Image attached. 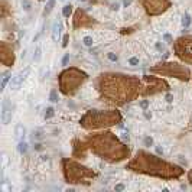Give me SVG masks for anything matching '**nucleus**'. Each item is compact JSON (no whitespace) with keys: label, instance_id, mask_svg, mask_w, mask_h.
<instances>
[{"label":"nucleus","instance_id":"nucleus-1","mask_svg":"<svg viewBox=\"0 0 192 192\" xmlns=\"http://www.w3.org/2000/svg\"><path fill=\"white\" fill-rule=\"evenodd\" d=\"M142 78L120 72H103L95 81L100 98L111 106H124L140 97Z\"/></svg>","mask_w":192,"mask_h":192},{"label":"nucleus","instance_id":"nucleus-2","mask_svg":"<svg viewBox=\"0 0 192 192\" xmlns=\"http://www.w3.org/2000/svg\"><path fill=\"white\" fill-rule=\"evenodd\" d=\"M126 169L133 171L136 173L147 175V176H155L159 179H178L181 178L185 171L181 166L171 163L168 160H163L162 158H158L156 155L146 152V150H139L129 160Z\"/></svg>","mask_w":192,"mask_h":192},{"label":"nucleus","instance_id":"nucleus-3","mask_svg":"<svg viewBox=\"0 0 192 192\" xmlns=\"http://www.w3.org/2000/svg\"><path fill=\"white\" fill-rule=\"evenodd\" d=\"M87 146L90 152H93L100 159L110 162V163H119L121 160L130 158V147L123 143L121 140L111 132H101L95 134H90L85 139Z\"/></svg>","mask_w":192,"mask_h":192},{"label":"nucleus","instance_id":"nucleus-4","mask_svg":"<svg viewBox=\"0 0 192 192\" xmlns=\"http://www.w3.org/2000/svg\"><path fill=\"white\" fill-rule=\"evenodd\" d=\"M123 116L117 110H88L81 117L80 124L85 130H101L116 124L121 126Z\"/></svg>","mask_w":192,"mask_h":192},{"label":"nucleus","instance_id":"nucleus-5","mask_svg":"<svg viewBox=\"0 0 192 192\" xmlns=\"http://www.w3.org/2000/svg\"><path fill=\"white\" fill-rule=\"evenodd\" d=\"M62 173L65 182L71 185H81V184L87 185L94 178H97V172L81 165L80 162L74 159H62Z\"/></svg>","mask_w":192,"mask_h":192},{"label":"nucleus","instance_id":"nucleus-6","mask_svg":"<svg viewBox=\"0 0 192 192\" xmlns=\"http://www.w3.org/2000/svg\"><path fill=\"white\" fill-rule=\"evenodd\" d=\"M87 80H88V74L84 72L80 68H75V66L65 68L58 77L59 91L66 97H72L78 93L81 85Z\"/></svg>","mask_w":192,"mask_h":192},{"label":"nucleus","instance_id":"nucleus-7","mask_svg":"<svg viewBox=\"0 0 192 192\" xmlns=\"http://www.w3.org/2000/svg\"><path fill=\"white\" fill-rule=\"evenodd\" d=\"M152 74H158L160 77H171L179 81L191 80V69L179 62H159L150 68Z\"/></svg>","mask_w":192,"mask_h":192},{"label":"nucleus","instance_id":"nucleus-8","mask_svg":"<svg viewBox=\"0 0 192 192\" xmlns=\"http://www.w3.org/2000/svg\"><path fill=\"white\" fill-rule=\"evenodd\" d=\"M169 90V84L160 77L155 75H143L140 84V97H150L160 93H166Z\"/></svg>","mask_w":192,"mask_h":192},{"label":"nucleus","instance_id":"nucleus-9","mask_svg":"<svg viewBox=\"0 0 192 192\" xmlns=\"http://www.w3.org/2000/svg\"><path fill=\"white\" fill-rule=\"evenodd\" d=\"M173 52L182 62L192 65V35H185L175 40Z\"/></svg>","mask_w":192,"mask_h":192},{"label":"nucleus","instance_id":"nucleus-10","mask_svg":"<svg viewBox=\"0 0 192 192\" xmlns=\"http://www.w3.org/2000/svg\"><path fill=\"white\" fill-rule=\"evenodd\" d=\"M145 12L149 16H159L171 7V0H140Z\"/></svg>","mask_w":192,"mask_h":192},{"label":"nucleus","instance_id":"nucleus-11","mask_svg":"<svg viewBox=\"0 0 192 192\" xmlns=\"http://www.w3.org/2000/svg\"><path fill=\"white\" fill-rule=\"evenodd\" d=\"M97 22L82 9H77L72 16V27L74 29H85V27L94 26Z\"/></svg>","mask_w":192,"mask_h":192},{"label":"nucleus","instance_id":"nucleus-12","mask_svg":"<svg viewBox=\"0 0 192 192\" xmlns=\"http://www.w3.org/2000/svg\"><path fill=\"white\" fill-rule=\"evenodd\" d=\"M14 59L16 58H14V51L12 45L6 40H3L0 43V61H2V64L5 66H13Z\"/></svg>","mask_w":192,"mask_h":192},{"label":"nucleus","instance_id":"nucleus-13","mask_svg":"<svg viewBox=\"0 0 192 192\" xmlns=\"http://www.w3.org/2000/svg\"><path fill=\"white\" fill-rule=\"evenodd\" d=\"M88 150L90 149L87 146L85 140L75 139L72 142V158H75V159H85Z\"/></svg>","mask_w":192,"mask_h":192},{"label":"nucleus","instance_id":"nucleus-14","mask_svg":"<svg viewBox=\"0 0 192 192\" xmlns=\"http://www.w3.org/2000/svg\"><path fill=\"white\" fill-rule=\"evenodd\" d=\"M13 111H14V104H12L7 98H5L2 101V113H0L3 124H9L10 123V120L13 117Z\"/></svg>","mask_w":192,"mask_h":192},{"label":"nucleus","instance_id":"nucleus-15","mask_svg":"<svg viewBox=\"0 0 192 192\" xmlns=\"http://www.w3.org/2000/svg\"><path fill=\"white\" fill-rule=\"evenodd\" d=\"M29 72H30V69H29V68H25L23 71H20L19 74H16L14 77H12V80H10V82H9L10 88H12V90H18V88L20 87V84L23 82V80L29 75Z\"/></svg>","mask_w":192,"mask_h":192},{"label":"nucleus","instance_id":"nucleus-16","mask_svg":"<svg viewBox=\"0 0 192 192\" xmlns=\"http://www.w3.org/2000/svg\"><path fill=\"white\" fill-rule=\"evenodd\" d=\"M0 10H2V13H0V18H2V19H6L7 16L10 14V9H9V5H7L6 0H2V3H0Z\"/></svg>","mask_w":192,"mask_h":192},{"label":"nucleus","instance_id":"nucleus-17","mask_svg":"<svg viewBox=\"0 0 192 192\" xmlns=\"http://www.w3.org/2000/svg\"><path fill=\"white\" fill-rule=\"evenodd\" d=\"M61 29H62V25L61 23H55L52 27V40L56 42L58 38H59V33H61Z\"/></svg>","mask_w":192,"mask_h":192},{"label":"nucleus","instance_id":"nucleus-18","mask_svg":"<svg viewBox=\"0 0 192 192\" xmlns=\"http://www.w3.org/2000/svg\"><path fill=\"white\" fill-rule=\"evenodd\" d=\"M53 6H55V0H48L46 2V6L43 9V16H48L53 10Z\"/></svg>","mask_w":192,"mask_h":192},{"label":"nucleus","instance_id":"nucleus-19","mask_svg":"<svg viewBox=\"0 0 192 192\" xmlns=\"http://www.w3.org/2000/svg\"><path fill=\"white\" fill-rule=\"evenodd\" d=\"M62 14L65 16L66 19H69V16L72 14V5H65L62 9Z\"/></svg>","mask_w":192,"mask_h":192},{"label":"nucleus","instance_id":"nucleus-20","mask_svg":"<svg viewBox=\"0 0 192 192\" xmlns=\"http://www.w3.org/2000/svg\"><path fill=\"white\" fill-rule=\"evenodd\" d=\"M191 22H192V18H191V14L189 13H185L184 14V19H182V25H184V27H189V25H191Z\"/></svg>","mask_w":192,"mask_h":192},{"label":"nucleus","instance_id":"nucleus-21","mask_svg":"<svg viewBox=\"0 0 192 192\" xmlns=\"http://www.w3.org/2000/svg\"><path fill=\"white\" fill-rule=\"evenodd\" d=\"M23 136H25V127L22 126V124H18V127H16V137L22 139Z\"/></svg>","mask_w":192,"mask_h":192},{"label":"nucleus","instance_id":"nucleus-22","mask_svg":"<svg viewBox=\"0 0 192 192\" xmlns=\"http://www.w3.org/2000/svg\"><path fill=\"white\" fill-rule=\"evenodd\" d=\"M40 58H42V49L38 46L35 49V53H33V61H35V62H39Z\"/></svg>","mask_w":192,"mask_h":192},{"label":"nucleus","instance_id":"nucleus-23","mask_svg":"<svg viewBox=\"0 0 192 192\" xmlns=\"http://www.w3.org/2000/svg\"><path fill=\"white\" fill-rule=\"evenodd\" d=\"M22 7H23L25 12H30V9H32V2H29V0H22Z\"/></svg>","mask_w":192,"mask_h":192},{"label":"nucleus","instance_id":"nucleus-24","mask_svg":"<svg viewBox=\"0 0 192 192\" xmlns=\"http://www.w3.org/2000/svg\"><path fill=\"white\" fill-rule=\"evenodd\" d=\"M49 100H51L52 103H58V91H56V90H52V91H51Z\"/></svg>","mask_w":192,"mask_h":192},{"label":"nucleus","instance_id":"nucleus-25","mask_svg":"<svg viewBox=\"0 0 192 192\" xmlns=\"http://www.w3.org/2000/svg\"><path fill=\"white\" fill-rule=\"evenodd\" d=\"M53 114H55L53 107H48L46 110H45V119H51V117H53Z\"/></svg>","mask_w":192,"mask_h":192},{"label":"nucleus","instance_id":"nucleus-26","mask_svg":"<svg viewBox=\"0 0 192 192\" xmlns=\"http://www.w3.org/2000/svg\"><path fill=\"white\" fill-rule=\"evenodd\" d=\"M10 80H12V77H10L9 74H5V75H3V80H2V90L6 87L7 82H10Z\"/></svg>","mask_w":192,"mask_h":192},{"label":"nucleus","instance_id":"nucleus-27","mask_svg":"<svg viewBox=\"0 0 192 192\" xmlns=\"http://www.w3.org/2000/svg\"><path fill=\"white\" fill-rule=\"evenodd\" d=\"M18 149H19V152L23 155V153H26V150H27V145L25 143V142H20V143H19V147H18Z\"/></svg>","mask_w":192,"mask_h":192},{"label":"nucleus","instance_id":"nucleus-28","mask_svg":"<svg viewBox=\"0 0 192 192\" xmlns=\"http://www.w3.org/2000/svg\"><path fill=\"white\" fill-rule=\"evenodd\" d=\"M93 38H91V36H85V38H84V45H85V46H93Z\"/></svg>","mask_w":192,"mask_h":192},{"label":"nucleus","instance_id":"nucleus-29","mask_svg":"<svg viewBox=\"0 0 192 192\" xmlns=\"http://www.w3.org/2000/svg\"><path fill=\"white\" fill-rule=\"evenodd\" d=\"M152 145H153V139L150 137V136H146V137H145V146L150 147Z\"/></svg>","mask_w":192,"mask_h":192},{"label":"nucleus","instance_id":"nucleus-30","mask_svg":"<svg viewBox=\"0 0 192 192\" xmlns=\"http://www.w3.org/2000/svg\"><path fill=\"white\" fill-rule=\"evenodd\" d=\"M107 56H108V59H110V61H113V62H116V61L119 59V58H117V55H116V53H113V52L107 53Z\"/></svg>","mask_w":192,"mask_h":192},{"label":"nucleus","instance_id":"nucleus-31","mask_svg":"<svg viewBox=\"0 0 192 192\" xmlns=\"http://www.w3.org/2000/svg\"><path fill=\"white\" fill-rule=\"evenodd\" d=\"M129 64H130V65H137V64H139V58H136V56L130 58V59H129Z\"/></svg>","mask_w":192,"mask_h":192},{"label":"nucleus","instance_id":"nucleus-32","mask_svg":"<svg viewBox=\"0 0 192 192\" xmlns=\"http://www.w3.org/2000/svg\"><path fill=\"white\" fill-rule=\"evenodd\" d=\"M68 61H69V53H65V56L62 58V65L66 66L68 65Z\"/></svg>","mask_w":192,"mask_h":192},{"label":"nucleus","instance_id":"nucleus-33","mask_svg":"<svg viewBox=\"0 0 192 192\" xmlns=\"http://www.w3.org/2000/svg\"><path fill=\"white\" fill-rule=\"evenodd\" d=\"M147 106H149V101H147V100H142V101H140V107H142L143 110H146Z\"/></svg>","mask_w":192,"mask_h":192},{"label":"nucleus","instance_id":"nucleus-34","mask_svg":"<svg viewBox=\"0 0 192 192\" xmlns=\"http://www.w3.org/2000/svg\"><path fill=\"white\" fill-rule=\"evenodd\" d=\"M163 38H165V40H166V42H168V43H173L172 36H171L169 33H165V36H163Z\"/></svg>","mask_w":192,"mask_h":192},{"label":"nucleus","instance_id":"nucleus-35","mask_svg":"<svg viewBox=\"0 0 192 192\" xmlns=\"http://www.w3.org/2000/svg\"><path fill=\"white\" fill-rule=\"evenodd\" d=\"M68 40H69V35L66 33L65 36H64V40H62V46H64V48H65L66 45H68Z\"/></svg>","mask_w":192,"mask_h":192},{"label":"nucleus","instance_id":"nucleus-36","mask_svg":"<svg viewBox=\"0 0 192 192\" xmlns=\"http://www.w3.org/2000/svg\"><path fill=\"white\" fill-rule=\"evenodd\" d=\"M40 136H42V134H40L39 130H38V132H33V139H35V137H36V139H39Z\"/></svg>","mask_w":192,"mask_h":192},{"label":"nucleus","instance_id":"nucleus-37","mask_svg":"<svg viewBox=\"0 0 192 192\" xmlns=\"http://www.w3.org/2000/svg\"><path fill=\"white\" fill-rule=\"evenodd\" d=\"M114 189H116V191H123V189H124V185H116Z\"/></svg>","mask_w":192,"mask_h":192},{"label":"nucleus","instance_id":"nucleus-38","mask_svg":"<svg viewBox=\"0 0 192 192\" xmlns=\"http://www.w3.org/2000/svg\"><path fill=\"white\" fill-rule=\"evenodd\" d=\"M172 95H171V94H166V101H168V103H172Z\"/></svg>","mask_w":192,"mask_h":192},{"label":"nucleus","instance_id":"nucleus-39","mask_svg":"<svg viewBox=\"0 0 192 192\" xmlns=\"http://www.w3.org/2000/svg\"><path fill=\"white\" fill-rule=\"evenodd\" d=\"M188 179H189V184L192 185V169L189 171V173H188Z\"/></svg>","mask_w":192,"mask_h":192},{"label":"nucleus","instance_id":"nucleus-40","mask_svg":"<svg viewBox=\"0 0 192 192\" xmlns=\"http://www.w3.org/2000/svg\"><path fill=\"white\" fill-rule=\"evenodd\" d=\"M130 3H132V0H124V2H123V5H124V6H129V5H130Z\"/></svg>","mask_w":192,"mask_h":192},{"label":"nucleus","instance_id":"nucleus-41","mask_svg":"<svg viewBox=\"0 0 192 192\" xmlns=\"http://www.w3.org/2000/svg\"><path fill=\"white\" fill-rule=\"evenodd\" d=\"M35 149H36V150H40V149H42V146H40L39 143H36V145H35Z\"/></svg>","mask_w":192,"mask_h":192},{"label":"nucleus","instance_id":"nucleus-42","mask_svg":"<svg viewBox=\"0 0 192 192\" xmlns=\"http://www.w3.org/2000/svg\"><path fill=\"white\" fill-rule=\"evenodd\" d=\"M156 152L160 155V153H162V147H156Z\"/></svg>","mask_w":192,"mask_h":192},{"label":"nucleus","instance_id":"nucleus-43","mask_svg":"<svg viewBox=\"0 0 192 192\" xmlns=\"http://www.w3.org/2000/svg\"><path fill=\"white\" fill-rule=\"evenodd\" d=\"M156 48H158L159 51H162V45H160V43H156Z\"/></svg>","mask_w":192,"mask_h":192},{"label":"nucleus","instance_id":"nucleus-44","mask_svg":"<svg viewBox=\"0 0 192 192\" xmlns=\"http://www.w3.org/2000/svg\"><path fill=\"white\" fill-rule=\"evenodd\" d=\"M80 2H81V0H80ZM82 2H84V0H82Z\"/></svg>","mask_w":192,"mask_h":192}]
</instances>
